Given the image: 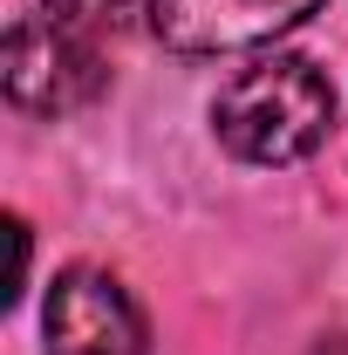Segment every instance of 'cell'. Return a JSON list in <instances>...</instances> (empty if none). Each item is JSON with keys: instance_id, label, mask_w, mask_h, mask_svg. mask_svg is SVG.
Wrapping results in <instances>:
<instances>
[{"instance_id": "3", "label": "cell", "mask_w": 348, "mask_h": 355, "mask_svg": "<svg viewBox=\"0 0 348 355\" xmlns=\"http://www.w3.org/2000/svg\"><path fill=\"white\" fill-rule=\"evenodd\" d=\"M48 355H150V328L130 287L103 266H62L42 314Z\"/></svg>"}, {"instance_id": "1", "label": "cell", "mask_w": 348, "mask_h": 355, "mask_svg": "<svg viewBox=\"0 0 348 355\" xmlns=\"http://www.w3.org/2000/svg\"><path fill=\"white\" fill-rule=\"evenodd\" d=\"M212 130L239 164H301L335 130V89L301 55H266L218 89Z\"/></svg>"}, {"instance_id": "4", "label": "cell", "mask_w": 348, "mask_h": 355, "mask_svg": "<svg viewBox=\"0 0 348 355\" xmlns=\"http://www.w3.org/2000/svg\"><path fill=\"white\" fill-rule=\"evenodd\" d=\"M321 0H150V35L177 55H232L266 48L273 35L301 28Z\"/></svg>"}, {"instance_id": "5", "label": "cell", "mask_w": 348, "mask_h": 355, "mask_svg": "<svg viewBox=\"0 0 348 355\" xmlns=\"http://www.w3.org/2000/svg\"><path fill=\"white\" fill-rule=\"evenodd\" d=\"M42 14H55L62 28H76V35H89V42H116L123 28H130L137 0H42Z\"/></svg>"}, {"instance_id": "2", "label": "cell", "mask_w": 348, "mask_h": 355, "mask_svg": "<svg viewBox=\"0 0 348 355\" xmlns=\"http://www.w3.org/2000/svg\"><path fill=\"white\" fill-rule=\"evenodd\" d=\"M7 103L28 116H69L110 89V48L62 28L55 14H21L7 28Z\"/></svg>"}]
</instances>
